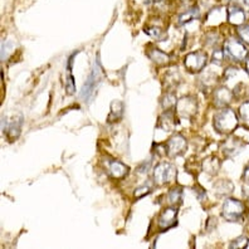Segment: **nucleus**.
Instances as JSON below:
<instances>
[{
  "instance_id": "19",
  "label": "nucleus",
  "mask_w": 249,
  "mask_h": 249,
  "mask_svg": "<svg viewBox=\"0 0 249 249\" xmlns=\"http://www.w3.org/2000/svg\"><path fill=\"white\" fill-rule=\"evenodd\" d=\"M124 115V104L121 101H113L111 104V113L108 116V122L120 121Z\"/></svg>"
},
{
  "instance_id": "3",
  "label": "nucleus",
  "mask_w": 249,
  "mask_h": 249,
  "mask_svg": "<svg viewBox=\"0 0 249 249\" xmlns=\"http://www.w3.org/2000/svg\"><path fill=\"white\" fill-rule=\"evenodd\" d=\"M177 178V167L170 162L162 161L152 170V181L155 185H167Z\"/></svg>"
},
{
  "instance_id": "30",
  "label": "nucleus",
  "mask_w": 249,
  "mask_h": 249,
  "mask_svg": "<svg viewBox=\"0 0 249 249\" xmlns=\"http://www.w3.org/2000/svg\"><path fill=\"white\" fill-rule=\"evenodd\" d=\"M152 190V185L151 184H145V185H141L139 186V188H136V190H135L134 195L136 199H140V197L145 196V195L150 194Z\"/></svg>"
},
{
  "instance_id": "23",
  "label": "nucleus",
  "mask_w": 249,
  "mask_h": 249,
  "mask_svg": "<svg viewBox=\"0 0 249 249\" xmlns=\"http://www.w3.org/2000/svg\"><path fill=\"white\" fill-rule=\"evenodd\" d=\"M177 97L173 91H169L164 94V97L161 100V106L164 108V111L167 109H173L174 106H177Z\"/></svg>"
},
{
  "instance_id": "13",
  "label": "nucleus",
  "mask_w": 249,
  "mask_h": 249,
  "mask_svg": "<svg viewBox=\"0 0 249 249\" xmlns=\"http://www.w3.org/2000/svg\"><path fill=\"white\" fill-rule=\"evenodd\" d=\"M244 146H246V143L243 141L238 139V137L233 136L227 139L222 143V151L227 158H233V156L238 155L244 149Z\"/></svg>"
},
{
  "instance_id": "24",
  "label": "nucleus",
  "mask_w": 249,
  "mask_h": 249,
  "mask_svg": "<svg viewBox=\"0 0 249 249\" xmlns=\"http://www.w3.org/2000/svg\"><path fill=\"white\" fill-rule=\"evenodd\" d=\"M197 17H199V9H197V8H190V9L186 10L185 13L180 14L179 24H188L189 21H193L194 19H196Z\"/></svg>"
},
{
  "instance_id": "17",
  "label": "nucleus",
  "mask_w": 249,
  "mask_h": 249,
  "mask_svg": "<svg viewBox=\"0 0 249 249\" xmlns=\"http://www.w3.org/2000/svg\"><path fill=\"white\" fill-rule=\"evenodd\" d=\"M147 55H149L150 59H151L154 63H156L158 66H160V67H165L167 64H170L171 62V58L169 57L166 53L162 52V51H160V49L158 48L149 49V51H147Z\"/></svg>"
},
{
  "instance_id": "27",
  "label": "nucleus",
  "mask_w": 249,
  "mask_h": 249,
  "mask_svg": "<svg viewBox=\"0 0 249 249\" xmlns=\"http://www.w3.org/2000/svg\"><path fill=\"white\" fill-rule=\"evenodd\" d=\"M238 36H239L240 40L249 46V24H242L237 28Z\"/></svg>"
},
{
  "instance_id": "16",
  "label": "nucleus",
  "mask_w": 249,
  "mask_h": 249,
  "mask_svg": "<svg viewBox=\"0 0 249 249\" xmlns=\"http://www.w3.org/2000/svg\"><path fill=\"white\" fill-rule=\"evenodd\" d=\"M175 115H174L173 109H167V111H164V113L160 116L159 119L158 126L161 128V130L166 131V132H170L175 128Z\"/></svg>"
},
{
  "instance_id": "4",
  "label": "nucleus",
  "mask_w": 249,
  "mask_h": 249,
  "mask_svg": "<svg viewBox=\"0 0 249 249\" xmlns=\"http://www.w3.org/2000/svg\"><path fill=\"white\" fill-rule=\"evenodd\" d=\"M244 213H246V205L243 201L228 197L223 204L222 215L228 222H239L243 219Z\"/></svg>"
},
{
  "instance_id": "14",
  "label": "nucleus",
  "mask_w": 249,
  "mask_h": 249,
  "mask_svg": "<svg viewBox=\"0 0 249 249\" xmlns=\"http://www.w3.org/2000/svg\"><path fill=\"white\" fill-rule=\"evenodd\" d=\"M225 19H228V10L223 6H215L207 14L205 24L209 27H216L224 23Z\"/></svg>"
},
{
  "instance_id": "32",
  "label": "nucleus",
  "mask_w": 249,
  "mask_h": 249,
  "mask_svg": "<svg viewBox=\"0 0 249 249\" xmlns=\"http://www.w3.org/2000/svg\"><path fill=\"white\" fill-rule=\"evenodd\" d=\"M235 73H237V68H233V67L227 68V70H225V72H224V78L225 79L231 78V77H233Z\"/></svg>"
},
{
  "instance_id": "34",
  "label": "nucleus",
  "mask_w": 249,
  "mask_h": 249,
  "mask_svg": "<svg viewBox=\"0 0 249 249\" xmlns=\"http://www.w3.org/2000/svg\"><path fill=\"white\" fill-rule=\"evenodd\" d=\"M150 161H146L145 164H141L140 166H139V169H137V171L139 173H145V171H147L150 169Z\"/></svg>"
},
{
  "instance_id": "22",
  "label": "nucleus",
  "mask_w": 249,
  "mask_h": 249,
  "mask_svg": "<svg viewBox=\"0 0 249 249\" xmlns=\"http://www.w3.org/2000/svg\"><path fill=\"white\" fill-rule=\"evenodd\" d=\"M182 194H184V192H182L181 186H175L167 194V201L171 205H179L182 201Z\"/></svg>"
},
{
  "instance_id": "2",
  "label": "nucleus",
  "mask_w": 249,
  "mask_h": 249,
  "mask_svg": "<svg viewBox=\"0 0 249 249\" xmlns=\"http://www.w3.org/2000/svg\"><path fill=\"white\" fill-rule=\"evenodd\" d=\"M102 78H104V73H102V67H101L100 63V57L97 55L96 63L93 64V68L91 71V74H89L87 82L85 83L82 91H81V98L83 101L89 102V101H91L93 98L94 93L97 91L98 85L101 83Z\"/></svg>"
},
{
  "instance_id": "5",
  "label": "nucleus",
  "mask_w": 249,
  "mask_h": 249,
  "mask_svg": "<svg viewBox=\"0 0 249 249\" xmlns=\"http://www.w3.org/2000/svg\"><path fill=\"white\" fill-rule=\"evenodd\" d=\"M186 149H188V141L181 134L173 135L165 146V151L169 158H179L182 154H185Z\"/></svg>"
},
{
  "instance_id": "29",
  "label": "nucleus",
  "mask_w": 249,
  "mask_h": 249,
  "mask_svg": "<svg viewBox=\"0 0 249 249\" xmlns=\"http://www.w3.org/2000/svg\"><path fill=\"white\" fill-rule=\"evenodd\" d=\"M13 43L10 40H4L3 44H1V61H6L9 55L12 54L13 52Z\"/></svg>"
},
{
  "instance_id": "33",
  "label": "nucleus",
  "mask_w": 249,
  "mask_h": 249,
  "mask_svg": "<svg viewBox=\"0 0 249 249\" xmlns=\"http://www.w3.org/2000/svg\"><path fill=\"white\" fill-rule=\"evenodd\" d=\"M242 179H243V181L249 182V162L246 165V167H244L243 174H242Z\"/></svg>"
},
{
  "instance_id": "7",
  "label": "nucleus",
  "mask_w": 249,
  "mask_h": 249,
  "mask_svg": "<svg viewBox=\"0 0 249 249\" xmlns=\"http://www.w3.org/2000/svg\"><path fill=\"white\" fill-rule=\"evenodd\" d=\"M197 112V101L194 96H185L177 102V113L181 119H192Z\"/></svg>"
},
{
  "instance_id": "6",
  "label": "nucleus",
  "mask_w": 249,
  "mask_h": 249,
  "mask_svg": "<svg viewBox=\"0 0 249 249\" xmlns=\"http://www.w3.org/2000/svg\"><path fill=\"white\" fill-rule=\"evenodd\" d=\"M208 63V55L203 51L189 53L184 59V66L190 73H199Z\"/></svg>"
},
{
  "instance_id": "15",
  "label": "nucleus",
  "mask_w": 249,
  "mask_h": 249,
  "mask_svg": "<svg viewBox=\"0 0 249 249\" xmlns=\"http://www.w3.org/2000/svg\"><path fill=\"white\" fill-rule=\"evenodd\" d=\"M228 21L231 25H235V27H239V25L244 24L246 21V12L243 10V8L237 4H231L228 6Z\"/></svg>"
},
{
  "instance_id": "11",
  "label": "nucleus",
  "mask_w": 249,
  "mask_h": 249,
  "mask_svg": "<svg viewBox=\"0 0 249 249\" xmlns=\"http://www.w3.org/2000/svg\"><path fill=\"white\" fill-rule=\"evenodd\" d=\"M21 124H23V116H16L10 122H6V120H3V131L4 134L8 136L9 141H16L21 132Z\"/></svg>"
},
{
  "instance_id": "18",
  "label": "nucleus",
  "mask_w": 249,
  "mask_h": 249,
  "mask_svg": "<svg viewBox=\"0 0 249 249\" xmlns=\"http://www.w3.org/2000/svg\"><path fill=\"white\" fill-rule=\"evenodd\" d=\"M214 192H215L216 196L219 197L229 196L234 192L233 182L229 181V180H219L214 184Z\"/></svg>"
},
{
  "instance_id": "35",
  "label": "nucleus",
  "mask_w": 249,
  "mask_h": 249,
  "mask_svg": "<svg viewBox=\"0 0 249 249\" xmlns=\"http://www.w3.org/2000/svg\"><path fill=\"white\" fill-rule=\"evenodd\" d=\"M242 193L244 194V196L249 199V186H244V188L242 189Z\"/></svg>"
},
{
  "instance_id": "10",
  "label": "nucleus",
  "mask_w": 249,
  "mask_h": 249,
  "mask_svg": "<svg viewBox=\"0 0 249 249\" xmlns=\"http://www.w3.org/2000/svg\"><path fill=\"white\" fill-rule=\"evenodd\" d=\"M178 213H179V209L177 207H169L165 208L162 210V213L160 214V218H159V228L160 231H167V229L173 228L178 224Z\"/></svg>"
},
{
  "instance_id": "25",
  "label": "nucleus",
  "mask_w": 249,
  "mask_h": 249,
  "mask_svg": "<svg viewBox=\"0 0 249 249\" xmlns=\"http://www.w3.org/2000/svg\"><path fill=\"white\" fill-rule=\"evenodd\" d=\"M145 33L156 40H162L165 38L164 32L161 31L160 28H158V27H146Z\"/></svg>"
},
{
  "instance_id": "31",
  "label": "nucleus",
  "mask_w": 249,
  "mask_h": 249,
  "mask_svg": "<svg viewBox=\"0 0 249 249\" xmlns=\"http://www.w3.org/2000/svg\"><path fill=\"white\" fill-rule=\"evenodd\" d=\"M212 61L216 64H220L224 61V51H223V48L214 49L213 55H212Z\"/></svg>"
},
{
  "instance_id": "12",
  "label": "nucleus",
  "mask_w": 249,
  "mask_h": 249,
  "mask_svg": "<svg viewBox=\"0 0 249 249\" xmlns=\"http://www.w3.org/2000/svg\"><path fill=\"white\" fill-rule=\"evenodd\" d=\"M233 91H231L227 87H218L213 93V104L218 108H224L231 105L233 101Z\"/></svg>"
},
{
  "instance_id": "28",
  "label": "nucleus",
  "mask_w": 249,
  "mask_h": 249,
  "mask_svg": "<svg viewBox=\"0 0 249 249\" xmlns=\"http://www.w3.org/2000/svg\"><path fill=\"white\" fill-rule=\"evenodd\" d=\"M249 243V238H247L246 235H240V237L235 238L233 242H231L229 247L234 249H239V248H247Z\"/></svg>"
},
{
  "instance_id": "8",
  "label": "nucleus",
  "mask_w": 249,
  "mask_h": 249,
  "mask_svg": "<svg viewBox=\"0 0 249 249\" xmlns=\"http://www.w3.org/2000/svg\"><path fill=\"white\" fill-rule=\"evenodd\" d=\"M225 52L233 61L242 62L246 61L248 58V48L244 46L243 42L235 39V38H231L225 43Z\"/></svg>"
},
{
  "instance_id": "37",
  "label": "nucleus",
  "mask_w": 249,
  "mask_h": 249,
  "mask_svg": "<svg viewBox=\"0 0 249 249\" xmlns=\"http://www.w3.org/2000/svg\"><path fill=\"white\" fill-rule=\"evenodd\" d=\"M242 3H243V4H244V5L249 6V0H242Z\"/></svg>"
},
{
  "instance_id": "36",
  "label": "nucleus",
  "mask_w": 249,
  "mask_h": 249,
  "mask_svg": "<svg viewBox=\"0 0 249 249\" xmlns=\"http://www.w3.org/2000/svg\"><path fill=\"white\" fill-rule=\"evenodd\" d=\"M246 70L249 74V58H247V61H246Z\"/></svg>"
},
{
  "instance_id": "20",
  "label": "nucleus",
  "mask_w": 249,
  "mask_h": 249,
  "mask_svg": "<svg viewBox=\"0 0 249 249\" xmlns=\"http://www.w3.org/2000/svg\"><path fill=\"white\" fill-rule=\"evenodd\" d=\"M203 169L204 171H207L209 175H215L219 171V169H220V160L214 158V156H210V158L204 160Z\"/></svg>"
},
{
  "instance_id": "1",
  "label": "nucleus",
  "mask_w": 249,
  "mask_h": 249,
  "mask_svg": "<svg viewBox=\"0 0 249 249\" xmlns=\"http://www.w3.org/2000/svg\"><path fill=\"white\" fill-rule=\"evenodd\" d=\"M238 117L233 109L229 107L220 108L218 113L214 116L213 124L216 132L220 135L233 134L235 128L238 127Z\"/></svg>"
},
{
  "instance_id": "9",
  "label": "nucleus",
  "mask_w": 249,
  "mask_h": 249,
  "mask_svg": "<svg viewBox=\"0 0 249 249\" xmlns=\"http://www.w3.org/2000/svg\"><path fill=\"white\" fill-rule=\"evenodd\" d=\"M104 166L106 173L108 174V177L113 178V179H124L130 173V167L124 164L122 161L116 160V159H105Z\"/></svg>"
},
{
  "instance_id": "21",
  "label": "nucleus",
  "mask_w": 249,
  "mask_h": 249,
  "mask_svg": "<svg viewBox=\"0 0 249 249\" xmlns=\"http://www.w3.org/2000/svg\"><path fill=\"white\" fill-rule=\"evenodd\" d=\"M74 55H76V53L73 55H71L70 61H68V66H67V83H66V89H67V94H70V96H72L74 92H76V85H74V78H73V73H72V66H71V63L73 62V59H74Z\"/></svg>"
},
{
  "instance_id": "26",
  "label": "nucleus",
  "mask_w": 249,
  "mask_h": 249,
  "mask_svg": "<svg viewBox=\"0 0 249 249\" xmlns=\"http://www.w3.org/2000/svg\"><path fill=\"white\" fill-rule=\"evenodd\" d=\"M239 116L242 121H243V124H246L247 127H249V101H246V102L240 105Z\"/></svg>"
},
{
  "instance_id": "38",
  "label": "nucleus",
  "mask_w": 249,
  "mask_h": 249,
  "mask_svg": "<svg viewBox=\"0 0 249 249\" xmlns=\"http://www.w3.org/2000/svg\"><path fill=\"white\" fill-rule=\"evenodd\" d=\"M229 1H233V3H237V1H240V3H242V0H229Z\"/></svg>"
}]
</instances>
